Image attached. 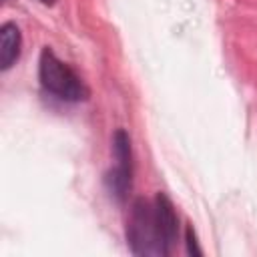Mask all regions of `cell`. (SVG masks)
Listing matches in <instances>:
<instances>
[{"label": "cell", "instance_id": "1", "mask_svg": "<svg viewBox=\"0 0 257 257\" xmlns=\"http://www.w3.org/2000/svg\"><path fill=\"white\" fill-rule=\"evenodd\" d=\"M126 241L135 255L145 257H167L171 255L155 215V203L137 199L131 207V219L126 225Z\"/></svg>", "mask_w": 257, "mask_h": 257}, {"label": "cell", "instance_id": "2", "mask_svg": "<svg viewBox=\"0 0 257 257\" xmlns=\"http://www.w3.org/2000/svg\"><path fill=\"white\" fill-rule=\"evenodd\" d=\"M38 78H40V84L48 92H52L54 96L62 100L78 102L88 96V88L84 86L80 76L66 62H62L48 46L40 52Z\"/></svg>", "mask_w": 257, "mask_h": 257}, {"label": "cell", "instance_id": "3", "mask_svg": "<svg viewBox=\"0 0 257 257\" xmlns=\"http://www.w3.org/2000/svg\"><path fill=\"white\" fill-rule=\"evenodd\" d=\"M112 155L116 159V167L106 175V183L114 199L122 203L133 187V149L131 139L122 128H118L112 137Z\"/></svg>", "mask_w": 257, "mask_h": 257}, {"label": "cell", "instance_id": "4", "mask_svg": "<svg viewBox=\"0 0 257 257\" xmlns=\"http://www.w3.org/2000/svg\"><path fill=\"white\" fill-rule=\"evenodd\" d=\"M155 215H157L161 235H163L169 251H173V247L177 243V235H179V219H177V213H175L171 199L165 193H159L155 197Z\"/></svg>", "mask_w": 257, "mask_h": 257}, {"label": "cell", "instance_id": "5", "mask_svg": "<svg viewBox=\"0 0 257 257\" xmlns=\"http://www.w3.org/2000/svg\"><path fill=\"white\" fill-rule=\"evenodd\" d=\"M22 32L14 22H4L0 28V68L8 70L20 56Z\"/></svg>", "mask_w": 257, "mask_h": 257}, {"label": "cell", "instance_id": "6", "mask_svg": "<svg viewBox=\"0 0 257 257\" xmlns=\"http://www.w3.org/2000/svg\"><path fill=\"white\" fill-rule=\"evenodd\" d=\"M185 239H187V251H189V255H203V249H201L199 243H197V235H195L193 225H187Z\"/></svg>", "mask_w": 257, "mask_h": 257}, {"label": "cell", "instance_id": "7", "mask_svg": "<svg viewBox=\"0 0 257 257\" xmlns=\"http://www.w3.org/2000/svg\"><path fill=\"white\" fill-rule=\"evenodd\" d=\"M40 2H44V4H48V6H52V4H54V0H40Z\"/></svg>", "mask_w": 257, "mask_h": 257}]
</instances>
